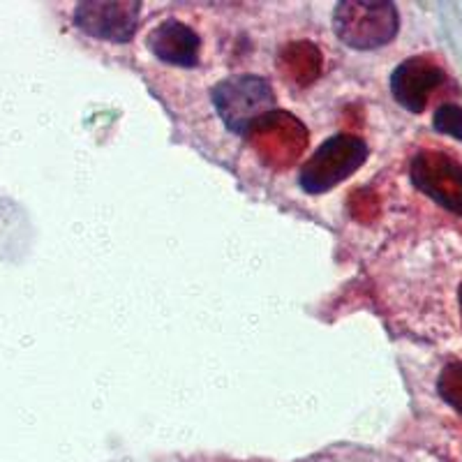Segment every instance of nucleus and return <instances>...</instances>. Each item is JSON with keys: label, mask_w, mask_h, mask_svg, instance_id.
Returning a JSON list of instances; mask_svg holds the SVG:
<instances>
[{"label": "nucleus", "mask_w": 462, "mask_h": 462, "mask_svg": "<svg viewBox=\"0 0 462 462\" xmlns=\"http://www.w3.org/2000/svg\"><path fill=\"white\" fill-rule=\"evenodd\" d=\"M368 160V143L356 134L340 132L336 137L326 139L312 158L300 169V188L308 195H321L328 192L342 180L358 171Z\"/></svg>", "instance_id": "2"}, {"label": "nucleus", "mask_w": 462, "mask_h": 462, "mask_svg": "<svg viewBox=\"0 0 462 462\" xmlns=\"http://www.w3.org/2000/svg\"><path fill=\"white\" fill-rule=\"evenodd\" d=\"M278 97L271 81L259 74H231L213 88V109L222 125L234 134L247 137L263 116L275 111Z\"/></svg>", "instance_id": "1"}, {"label": "nucleus", "mask_w": 462, "mask_h": 462, "mask_svg": "<svg viewBox=\"0 0 462 462\" xmlns=\"http://www.w3.org/2000/svg\"><path fill=\"white\" fill-rule=\"evenodd\" d=\"M400 28V14L393 3L349 0L340 3L333 14V31L340 42L358 51H370L389 44Z\"/></svg>", "instance_id": "3"}, {"label": "nucleus", "mask_w": 462, "mask_h": 462, "mask_svg": "<svg viewBox=\"0 0 462 462\" xmlns=\"http://www.w3.org/2000/svg\"><path fill=\"white\" fill-rule=\"evenodd\" d=\"M411 180L441 208L462 217V164L447 152H419L411 160Z\"/></svg>", "instance_id": "4"}, {"label": "nucleus", "mask_w": 462, "mask_h": 462, "mask_svg": "<svg viewBox=\"0 0 462 462\" xmlns=\"http://www.w3.org/2000/svg\"><path fill=\"white\" fill-rule=\"evenodd\" d=\"M447 79L439 65L426 56L407 58L391 74V93L402 109L420 114L430 102L432 93Z\"/></svg>", "instance_id": "6"}, {"label": "nucleus", "mask_w": 462, "mask_h": 462, "mask_svg": "<svg viewBox=\"0 0 462 462\" xmlns=\"http://www.w3.org/2000/svg\"><path fill=\"white\" fill-rule=\"evenodd\" d=\"M432 127L439 134H447V137L462 142V106L456 105V102H444V105L437 106Z\"/></svg>", "instance_id": "10"}, {"label": "nucleus", "mask_w": 462, "mask_h": 462, "mask_svg": "<svg viewBox=\"0 0 462 462\" xmlns=\"http://www.w3.org/2000/svg\"><path fill=\"white\" fill-rule=\"evenodd\" d=\"M142 19V3L134 0H106V3H79L74 10V23L86 35L106 42H130Z\"/></svg>", "instance_id": "5"}, {"label": "nucleus", "mask_w": 462, "mask_h": 462, "mask_svg": "<svg viewBox=\"0 0 462 462\" xmlns=\"http://www.w3.org/2000/svg\"><path fill=\"white\" fill-rule=\"evenodd\" d=\"M437 391L441 400H447L453 410L462 414V363H448L447 368L441 370Z\"/></svg>", "instance_id": "9"}, {"label": "nucleus", "mask_w": 462, "mask_h": 462, "mask_svg": "<svg viewBox=\"0 0 462 462\" xmlns=\"http://www.w3.org/2000/svg\"><path fill=\"white\" fill-rule=\"evenodd\" d=\"M254 139V148L271 164H287L303 151L308 143V132L287 111H271L247 134Z\"/></svg>", "instance_id": "7"}, {"label": "nucleus", "mask_w": 462, "mask_h": 462, "mask_svg": "<svg viewBox=\"0 0 462 462\" xmlns=\"http://www.w3.org/2000/svg\"><path fill=\"white\" fill-rule=\"evenodd\" d=\"M146 47L152 56L176 68H197L201 58V37L180 19H164L146 37Z\"/></svg>", "instance_id": "8"}]
</instances>
